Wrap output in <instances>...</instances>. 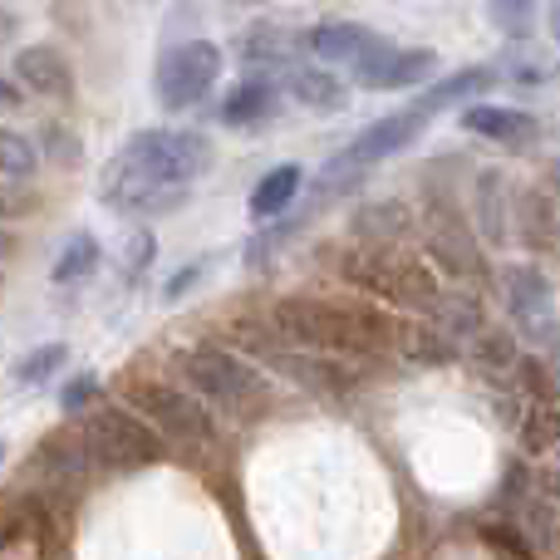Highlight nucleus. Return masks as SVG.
I'll list each match as a JSON object with an SVG mask.
<instances>
[{"instance_id":"nucleus-33","label":"nucleus","mask_w":560,"mask_h":560,"mask_svg":"<svg viewBox=\"0 0 560 560\" xmlns=\"http://www.w3.org/2000/svg\"><path fill=\"white\" fill-rule=\"evenodd\" d=\"M202 271H207V261H192V266H183L177 276H167V285H163V300H167V305H173V300H183L187 290L197 285V276H202Z\"/></svg>"},{"instance_id":"nucleus-1","label":"nucleus","mask_w":560,"mask_h":560,"mask_svg":"<svg viewBox=\"0 0 560 560\" xmlns=\"http://www.w3.org/2000/svg\"><path fill=\"white\" fill-rule=\"evenodd\" d=\"M217 163V148L197 128H143L104 167V202L114 212H177L187 187Z\"/></svg>"},{"instance_id":"nucleus-7","label":"nucleus","mask_w":560,"mask_h":560,"mask_svg":"<svg viewBox=\"0 0 560 560\" xmlns=\"http://www.w3.org/2000/svg\"><path fill=\"white\" fill-rule=\"evenodd\" d=\"M222 79V49L212 39H183V45H167L163 59L153 69V94L167 114H183L197 108Z\"/></svg>"},{"instance_id":"nucleus-27","label":"nucleus","mask_w":560,"mask_h":560,"mask_svg":"<svg viewBox=\"0 0 560 560\" xmlns=\"http://www.w3.org/2000/svg\"><path fill=\"white\" fill-rule=\"evenodd\" d=\"M487 15L506 39H526L541 20V0H487Z\"/></svg>"},{"instance_id":"nucleus-28","label":"nucleus","mask_w":560,"mask_h":560,"mask_svg":"<svg viewBox=\"0 0 560 560\" xmlns=\"http://www.w3.org/2000/svg\"><path fill=\"white\" fill-rule=\"evenodd\" d=\"M35 167H39L35 143L25 133H15V128H0V173L10 183H25V177H35Z\"/></svg>"},{"instance_id":"nucleus-26","label":"nucleus","mask_w":560,"mask_h":560,"mask_svg":"<svg viewBox=\"0 0 560 560\" xmlns=\"http://www.w3.org/2000/svg\"><path fill=\"white\" fill-rule=\"evenodd\" d=\"M433 319H438V325H443L453 339H472L477 329L487 325L482 300H477V295H443V300H438V315H433Z\"/></svg>"},{"instance_id":"nucleus-3","label":"nucleus","mask_w":560,"mask_h":560,"mask_svg":"<svg viewBox=\"0 0 560 560\" xmlns=\"http://www.w3.org/2000/svg\"><path fill=\"white\" fill-rule=\"evenodd\" d=\"M183 374L202 404H217L236 418H261L276 404V384L261 374V364L226 345H192L183 354Z\"/></svg>"},{"instance_id":"nucleus-19","label":"nucleus","mask_w":560,"mask_h":560,"mask_svg":"<svg viewBox=\"0 0 560 560\" xmlns=\"http://www.w3.org/2000/svg\"><path fill=\"white\" fill-rule=\"evenodd\" d=\"M276 108H280V89L271 84V79L252 74L222 98V124L226 128H252V124H266Z\"/></svg>"},{"instance_id":"nucleus-39","label":"nucleus","mask_w":560,"mask_h":560,"mask_svg":"<svg viewBox=\"0 0 560 560\" xmlns=\"http://www.w3.org/2000/svg\"><path fill=\"white\" fill-rule=\"evenodd\" d=\"M232 5H266V0H232Z\"/></svg>"},{"instance_id":"nucleus-17","label":"nucleus","mask_w":560,"mask_h":560,"mask_svg":"<svg viewBox=\"0 0 560 560\" xmlns=\"http://www.w3.org/2000/svg\"><path fill=\"white\" fill-rule=\"evenodd\" d=\"M290 98L305 104L310 114H339L349 104V84L329 65H300L290 69Z\"/></svg>"},{"instance_id":"nucleus-8","label":"nucleus","mask_w":560,"mask_h":560,"mask_svg":"<svg viewBox=\"0 0 560 560\" xmlns=\"http://www.w3.org/2000/svg\"><path fill=\"white\" fill-rule=\"evenodd\" d=\"M438 49L433 45H388V39H374L364 55L354 59V84L374 89V94H394V89H413L423 79L438 74Z\"/></svg>"},{"instance_id":"nucleus-35","label":"nucleus","mask_w":560,"mask_h":560,"mask_svg":"<svg viewBox=\"0 0 560 560\" xmlns=\"http://www.w3.org/2000/svg\"><path fill=\"white\" fill-rule=\"evenodd\" d=\"M15 30H20V15L10 5H0V45H10V39H15Z\"/></svg>"},{"instance_id":"nucleus-14","label":"nucleus","mask_w":560,"mask_h":560,"mask_svg":"<svg viewBox=\"0 0 560 560\" xmlns=\"http://www.w3.org/2000/svg\"><path fill=\"white\" fill-rule=\"evenodd\" d=\"M300 39H305V49L319 59V65H354L378 35L364 25H349V20H325V25L305 30Z\"/></svg>"},{"instance_id":"nucleus-38","label":"nucleus","mask_w":560,"mask_h":560,"mask_svg":"<svg viewBox=\"0 0 560 560\" xmlns=\"http://www.w3.org/2000/svg\"><path fill=\"white\" fill-rule=\"evenodd\" d=\"M5 457H10V443H5V438H0V467H5Z\"/></svg>"},{"instance_id":"nucleus-25","label":"nucleus","mask_w":560,"mask_h":560,"mask_svg":"<svg viewBox=\"0 0 560 560\" xmlns=\"http://www.w3.org/2000/svg\"><path fill=\"white\" fill-rule=\"evenodd\" d=\"M65 364H69V345H65V339L35 345V349H30V354L15 364V384H20V388H39V384H49V378H55Z\"/></svg>"},{"instance_id":"nucleus-9","label":"nucleus","mask_w":560,"mask_h":560,"mask_svg":"<svg viewBox=\"0 0 560 560\" xmlns=\"http://www.w3.org/2000/svg\"><path fill=\"white\" fill-rule=\"evenodd\" d=\"M502 300L506 310H512V319L522 325L526 339H536V345H551L556 339V285L551 276L541 271V266L522 261V266H506L502 271Z\"/></svg>"},{"instance_id":"nucleus-24","label":"nucleus","mask_w":560,"mask_h":560,"mask_svg":"<svg viewBox=\"0 0 560 560\" xmlns=\"http://www.w3.org/2000/svg\"><path fill=\"white\" fill-rule=\"evenodd\" d=\"M98 261H104V252H98V236H89V232H74L65 242V252H59V261H55V285H74V280H89L98 271Z\"/></svg>"},{"instance_id":"nucleus-5","label":"nucleus","mask_w":560,"mask_h":560,"mask_svg":"<svg viewBox=\"0 0 560 560\" xmlns=\"http://www.w3.org/2000/svg\"><path fill=\"white\" fill-rule=\"evenodd\" d=\"M79 443H84L89 463L98 467H124V472H138V467H153L167 457V443L143 423L138 413L118 404H94L79 413Z\"/></svg>"},{"instance_id":"nucleus-4","label":"nucleus","mask_w":560,"mask_h":560,"mask_svg":"<svg viewBox=\"0 0 560 560\" xmlns=\"http://www.w3.org/2000/svg\"><path fill=\"white\" fill-rule=\"evenodd\" d=\"M428 124H433V114H428L423 104H408V108H398V114L374 118L345 153H335L325 163V173H319V197H339V192H349V187H359V177H364L374 163L413 148Z\"/></svg>"},{"instance_id":"nucleus-16","label":"nucleus","mask_w":560,"mask_h":560,"mask_svg":"<svg viewBox=\"0 0 560 560\" xmlns=\"http://www.w3.org/2000/svg\"><path fill=\"white\" fill-rule=\"evenodd\" d=\"M305 45L300 35H285V30H252V35L236 39V49H242V65L256 69V79H271V74H285V69H295V49Z\"/></svg>"},{"instance_id":"nucleus-22","label":"nucleus","mask_w":560,"mask_h":560,"mask_svg":"<svg viewBox=\"0 0 560 560\" xmlns=\"http://www.w3.org/2000/svg\"><path fill=\"white\" fill-rule=\"evenodd\" d=\"M300 187H305V167L300 163L271 167L252 192V222H276V217H285V207L300 197Z\"/></svg>"},{"instance_id":"nucleus-36","label":"nucleus","mask_w":560,"mask_h":560,"mask_svg":"<svg viewBox=\"0 0 560 560\" xmlns=\"http://www.w3.org/2000/svg\"><path fill=\"white\" fill-rule=\"evenodd\" d=\"M15 104H25V98H20V84L10 74H0V108H15Z\"/></svg>"},{"instance_id":"nucleus-2","label":"nucleus","mask_w":560,"mask_h":560,"mask_svg":"<svg viewBox=\"0 0 560 560\" xmlns=\"http://www.w3.org/2000/svg\"><path fill=\"white\" fill-rule=\"evenodd\" d=\"M271 325L285 345L319 349V354H384L394 345V315L378 305H335L315 295H280L271 310Z\"/></svg>"},{"instance_id":"nucleus-12","label":"nucleus","mask_w":560,"mask_h":560,"mask_svg":"<svg viewBox=\"0 0 560 560\" xmlns=\"http://www.w3.org/2000/svg\"><path fill=\"white\" fill-rule=\"evenodd\" d=\"M15 84L39 98H69L74 94V69L59 49L49 45H25L15 55Z\"/></svg>"},{"instance_id":"nucleus-13","label":"nucleus","mask_w":560,"mask_h":560,"mask_svg":"<svg viewBox=\"0 0 560 560\" xmlns=\"http://www.w3.org/2000/svg\"><path fill=\"white\" fill-rule=\"evenodd\" d=\"M472 217H477V232L487 236L492 246H506L512 242V187L497 167H482L472 173Z\"/></svg>"},{"instance_id":"nucleus-20","label":"nucleus","mask_w":560,"mask_h":560,"mask_svg":"<svg viewBox=\"0 0 560 560\" xmlns=\"http://www.w3.org/2000/svg\"><path fill=\"white\" fill-rule=\"evenodd\" d=\"M497 69L492 65H472V69H453V74L443 79V84H433V89H423V98H413V104H423L428 114H443V108H453V104H463V98H482V94H492L497 89Z\"/></svg>"},{"instance_id":"nucleus-11","label":"nucleus","mask_w":560,"mask_h":560,"mask_svg":"<svg viewBox=\"0 0 560 560\" xmlns=\"http://www.w3.org/2000/svg\"><path fill=\"white\" fill-rule=\"evenodd\" d=\"M271 369H280L290 384L310 388V394H349V388H354V374H349V364H339L335 354H319V349L280 345V354L271 359Z\"/></svg>"},{"instance_id":"nucleus-15","label":"nucleus","mask_w":560,"mask_h":560,"mask_svg":"<svg viewBox=\"0 0 560 560\" xmlns=\"http://www.w3.org/2000/svg\"><path fill=\"white\" fill-rule=\"evenodd\" d=\"M512 222H516V232H522V242L546 256L556 246V197L546 192V187H522V192H512Z\"/></svg>"},{"instance_id":"nucleus-32","label":"nucleus","mask_w":560,"mask_h":560,"mask_svg":"<svg viewBox=\"0 0 560 560\" xmlns=\"http://www.w3.org/2000/svg\"><path fill=\"white\" fill-rule=\"evenodd\" d=\"M45 158H55V163H74L79 158V143H74V133H69L65 124H45Z\"/></svg>"},{"instance_id":"nucleus-37","label":"nucleus","mask_w":560,"mask_h":560,"mask_svg":"<svg viewBox=\"0 0 560 560\" xmlns=\"http://www.w3.org/2000/svg\"><path fill=\"white\" fill-rule=\"evenodd\" d=\"M10 256H15V236L0 226V261H10Z\"/></svg>"},{"instance_id":"nucleus-21","label":"nucleus","mask_w":560,"mask_h":560,"mask_svg":"<svg viewBox=\"0 0 560 560\" xmlns=\"http://www.w3.org/2000/svg\"><path fill=\"white\" fill-rule=\"evenodd\" d=\"M413 232V212H408L404 202H369L354 212V236L364 246H398L404 236Z\"/></svg>"},{"instance_id":"nucleus-18","label":"nucleus","mask_w":560,"mask_h":560,"mask_svg":"<svg viewBox=\"0 0 560 560\" xmlns=\"http://www.w3.org/2000/svg\"><path fill=\"white\" fill-rule=\"evenodd\" d=\"M394 345L404 349V359H413V364H428V369H443L453 364L463 349H457V339L447 335L438 319H418V325H394Z\"/></svg>"},{"instance_id":"nucleus-6","label":"nucleus","mask_w":560,"mask_h":560,"mask_svg":"<svg viewBox=\"0 0 560 560\" xmlns=\"http://www.w3.org/2000/svg\"><path fill=\"white\" fill-rule=\"evenodd\" d=\"M128 398H133L143 423L153 428L163 443H177V447H212L217 443V418L207 413V404L197 394H187V388L143 378V384L128 388Z\"/></svg>"},{"instance_id":"nucleus-30","label":"nucleus","mask_w":560,"mask_h":560,"mask_svg":"<svg viewBox=\"0 0 560 560\" xmlns=\"http://www.w3.org/2000/svg\"><path fill=\"white\" fill-rule=\"evenodd\" d=\"M98 394H104V384H98V374L89 369V374H74L65 388H59V408L79 418L84 408H94V404H98Z\"/></svg>"},{"instance_id":"nucleus-34","label":"nucleus","mask_w":560,"mask_h":560,"mask_svg":"<svg viewBox=\"0 0 560 560\" xmlns=\"http://www.w3.org/2000/svg\"><path fill=\"white\" fill-rule=\"evenodd\" d=\"M30 207H35V197H25V192H10V187H0V217H25Z\"/></svg>"},{"instance_id":"nucleus-29","label":"nucleus","mask_w":560,"mask_h":560,"mask_svg":"<svg viewBox=\"0 0 560 560\" xmlns=\"http://www.w3.org/2000/svg\"><path fill=\"white\" fill-rule=\"evenodd\" d=\"M512 374H516V388H522V394H532L536 404H551V398H556V378H551L546 354H522Z\"/></svg>"},{"instance_id":"nucleus-23","label":"nucleus","mask_w":560,"mask_h":560,"mask_svg":"<svg viewBox=\"0 0 560 560\" xmlns=\"http://www.w3.org/2000/svg\"><path fill=\"white\" fill-rule=\"evenodd\" d=\"M472 359L487 378H506L516 369V359H522V345H516L512 329H487L482 325L472 335Z\"/></svg>"},{"instance_id":"nucleus-31","label":"nucleus","mask_w":560,"mask_h":560,"mask_svg":"<svg viewBox=\"0 0 560 560\" xmlns=\"http://www.w3.org/2000/svg\"><path fill=\"white\" fill-rule=\"evenodd\" d=\"M153 256H158L153 232H133V242H128V252H124V280H128V285H133V280H143V271L153 266Z\"/></svg>"},{"instance_id":"nucleus-10","label":"nucleus","mask_w":560,"mask_h":560,"mask_svg":"<svg viewBox=\"0 0 560 560\" xmlns=\"http://www.w3.org/2000/svg\"><path fill=\"white\" fill-rule=\"evenodd\" d=\"M463 128L477 138H487V143H497V148H512V153L536 148V138H541V118L526 114V108H502V104L463 108Z\"/></svg>"}]
</instances>
